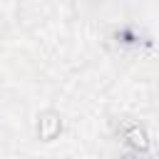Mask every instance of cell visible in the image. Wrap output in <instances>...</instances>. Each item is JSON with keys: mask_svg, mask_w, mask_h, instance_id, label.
Masks as SVG:
<instances>
[{"mask_svg": "<svg viewBox=\"0 0 159 159\" xmlns=\"http://www.w3.org/2000/svg\"><path fill=\"white\" fill-rule=\"evenodd\" d=\"M122 139H124L127 144H132L134 149H144V147H147V137H144V132L139 129V124H124Z\"/></svg>", "mask_w": 159, "mask_h": 159, "instance_id": "obj_1", "label": "cell"}]
</instances>
